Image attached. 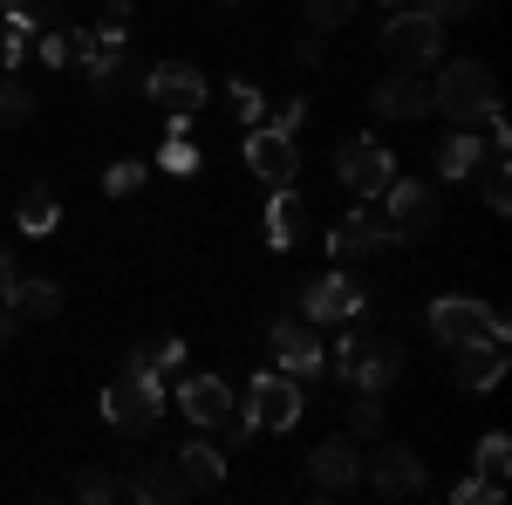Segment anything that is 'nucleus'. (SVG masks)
Wrapping results in <instances>:
<instances>
[{
    "mask_svg": "<svg viewBox=\"0 0 512 505\" xmlns=\"http://www.w3.org/2000/svg\"><path fill=\"white\" fill-rule=\"evenodd\" d=\"M335 376L355 389H369V396H383V389L403 376V349L383 342V335H342L335 342Z\"/></svg>",
    "mask_w": 512,
    "mask_h": 505,
    "instance_id": "nucleus-1",
    "label": "nucleus"
},
{
    "mask_svg": "<svg viewBox=\"0 0 512 505\" xmlns=\"http://www.w3.org/2000/svg\"><path fill=\"white\" fill-rule=\"evenodd\" d=\"M383 55H390L396 69H431L437 55H444V21H431L424 7H390V21H383Z\"/></svg>",
    "mask_w": 512,
    "mask_h": 505,
    "instance_id": "nucleus-2",
    "label": "nucleus"
},
{
    "mask_svg": "<svg viewBox=\"0 0 512 505\" xmlns=\"http://www.w3.org/2000/svg\"><path fill=\"white\" fill-rule=\"evenodd\" d=\"M103 417H110L117 430H130V437L158 424V417H164V383H158V369H137V362H130L117 383L103 389Z\"/></svg>",
    "mask_w": 512,
    "mask_h": 505,
    "instance_id": "nucleus-3",
    "label": "nucleus"
},
{
    "mask_svg": "<svg viewBox=\"0 0 512 505\" xmlns=\"http://www.w3.org/2000/svg\"><path fill=\"white\" fill-rule=\"evenodd\" d=\"M492 103H499V82H492L485 62H451L431 89V110H444L451 123H478Z\"/></svg>",
    "mask_w": 512,
    "mask_h": 505,
    "instance_id": "nucleus-4",
    "label": "nucleus"
},
{
    "mask_svg": "<svg viewBox=\"0 0 512 505\" xmlns=\"http://www.w3.org/2000/svg\"><path fill=\"white\" fill-rule=\"evenodd\" d=\"M478 335L506 342V314L472 301V294H444V301L431 308V342L437 349H458V342H478Z\"/></svg>",
    "mask_w": 512,
    "mask_h": 505,
    "instance_id": "nucleus-5",
    "label": "nucleus"
},
{
    "mask_svg": "<svg viewBox=\"0 0 512 505\" xmlns=\"http://www.w3.org/2000/svg\"><path fill=\"white\" fill-rule=\"evenodd\" d=\"M239 417H246L253 430H294V424H301V383H294V376H280V369L253 376Z\"/></svg>",
    "mask_w": 512,
    "mask_h": 505,
    "instance_id": "nucleus-6",
    "label": "nucleus"
},
{
    "mask_svg": "<svg viewBox=\"0 0 512 505\" xmlns=\"http://www.w3.org/2000/svg\"><path fill=\"white\" fill-rule=\"evenodd\" d=\"M396 178V157L376 144V137H349L335 151V185H349L355 198H383V185Z\"/></svg>",
    "mask_w": 512,
    "mask_h": 505,
    "instance_id": "nucleus-7",
    "label": "nucleus"
},
{
    "mask_svg": "<svg viewBox=\"0 0 512 505\" xmlns=\"http://www.w3.org/2000/svg\"><path fill=\"white\" fill-rule=\"evenodd\" d=\"M267 349H274L280 376H294V383L328 369V355H321V342H315V321H301V314H280L274 328H267Z\"/></svg>",
    "mask_w": 512,
    "mask_h": 505,
    "instance_id": "nucleus-8",
    "label": "nucleus"
},
{
    "mask_svg": "<svg viewBox=\"0 0 512 505\" xmlns=\"http://www.w3.org/2000/svg\"><path fill=\"white\" fill-rule=\"evenodd\" d=\"M144 103H158L164 117H198L205 110V76H198L192 62H158L144 76Z\"/></svg>",
    "mask_w": 512,
    "mask_h": 505,
    "instance_id": "nucleus-9",
    "label": "nucleus"
},
{
    "mask_svg": "<svg viewBox=\"0 0 512 505\" xmlns=\"http://www.w3.org/2000/svg\"><path fill=\"white\" fill-rule=\"evenodd\" d=\"M362 301H369L362 280H355L349 267H335V273H321V280L301 287V321H355Z\"/></svg>",
    "mask_w": 512,
    "mask_h": 505,
    "instance_id": "nucleus-10",
    "label": "nucleus"
},
{
    "mask_svg": "<svg viewBox=\"0 0 512 505\" xmlns=\"http://www.w3.org/2000/svg\"><path fill=\"white\" fill-rule=\"evenodd\" d=\"M246 164H253V178H260V185H294L301 151H294V137H287V130L253 123V130H246Z\"/></svg>",
    "mask_w": 512,
    "mask_h": 505,
    "instance_id": "nucleus-11",
    "label": "nucleus"
},
{
    "mask_svg": "<svg viewBox=\"0 0 512 505\" xmlns=\"http://www.w3.org/2000/svg\"><path fill=\"white\" fill-rule=\"evenodd\" d=\"M431 110V82L417 76V69H396V76L376 82V117H390V123H417Z\"/></svg>",
    "mask_w": 512,
    "mask_h": 505,
    "instance_id": "nucleus-12",
    "label": "nucleus"
},
{
    "mask_svg": "<svg viewBox=\"0 0 512 505\" xmlns=\"http://www.w3.org/2000/svg\"><path fill=\"white\" fill-rule=\"evenodd\" d=\"M178 410L192 417V430H219L233 417V389L219 383V376H185L178 383Z\"/></svg>",
    "mask_w": 512,
    "mask_h": 505,
    "instance_id": "nucleus-13",
    "label": "nucleus"
},
{
    "mask_svg": "<svg viewBox=\"0 0 512 505\" xmlns=\"http://www.w3.org/2000/svg\"><path fill=\"white\" fill-rule=\"evenodd\" d=\"M390 239H396V233H390V219H376V212H369V198H362L349 219L328 233V253H335V260H355V253H376V246H390Z\"/></svg>",
    "mask_w": 512,
    "mask_h": 505,
    "instance_id": "nucleus-14",
    "label": "nucleus"
},
{
    "mask_svg": "<svg viewBox=\"0 0 512 505\" xmlns=\"http://www.w3.org/2000/svg\"><path fill=\"white\" fill-rule=\"evenodd\" d=\"M308 471H315L321 492H349L355 478H362V451H355V437H328V444H315Z\"/></svg>",
    "mask_w": 512,
    "mask_h": 505,
    "instance_id": "nucleus-15",
    "label": "nucleus"
},
{
    "mask_svg": "<svg viewBox=\"0 0 512 505\" xmlns=\"http://www.w3.org/2000/svg\"><path fill=\"white\" fill-rule=\"evenodd\" d=\"M369 485H376L383 499H410V492H424V458L396 444V451H383V458L369 465Z\"/></svg>",
    "mask_w": 512,
    "mask_h": 505,
    "instance_id": "nucleus-16",
    "label": "nucleus"
},
{
    "mask_svg": "<svg viewBox=\"0 0 512 505\" xmlns=\"http://www.w3.org/2000/svg\"><path fill=\"white\" fill-rule=\"evenodd\" d=\"M130 492L144 505H178L185 492H192V478L178 471V458H144V471L130 478Z\"/></svg>",
    "mask_w": 512,
    "mask_h": 505,
    "instance_id": "nucleus-17",
    "label": "nucleus"
},
{
    "mask_svg": "<svg viewBox=\"0 0 512 505\" xmlns=\"http://www.w3.org/2000/svg\"><path fill=\"white\" fill-rule=\"evenodd\" d=\"M506 376V342L478 335V342H458V383L465 389H492Z\"/></svg>",
    "mask_w": 512,
    "mask_h": 505,
    "instance_id": "nucleus-18",
    "label": "nucleus"
},
{
    "mask_svg": "<svg viewBox=\"0 0 512 505\" xmlns=\"http://www.w3.org/2000/svg\"><path fill=\"white\" fill-rule=\"evenodd\" d=\"M478 157H485V144L472 137V123H458L444 144H437V178H451V185H465L478 171Z\"/></svg>",
    "mask_w": 512,
    "mask_h": 505,
    "instance_id": "nucleus-19",
    "label": "nucleus"
},
{
    "mask_svg": "<svg viewBox=\"0 0 512 505\" xmlns=\"http://www.w3.org/2000/svg\"><path fill=\"white\" fill-rule=\"evenodd\" d=\"M383 198H390V233L410 239L424 219H431V198H424V185H403V178H390L383 185Z\"/></svg>",
    "mask_w": 512,
    "mask_h": 505,
    "instance_id": "nucleus-20",
    "label": "nucleus"
},
{
    "mask_svg": "<svg viewBox=\"0 0 512 505\" xmlns=\"http://www.w3.org/2000/svg\"><path fill=\"white\" fill-rule=\"evenodd\" d=\"M55 219H62L55 192H48V185H28V192H21V205H14V226H21L28 239H41V233H55Z\"/></svg>",
    "mask_w": 512,
    "mask_h": 505,
    "instance_id": "nucleus-21",
    "label": "nucleus"
},
{
    "mask_svg": "<svg viewBox=\"0 0 512 505\" xmlns=\"http://www.w3.org/2000/svg\"><path fill=\"white\" fill-rule=\"evenodd\" d=\"M301 239V198H294V185H274V205H267V246H294Z\"/></svg>",
    "mask_w": 512,
    "mask_h": 505,
    "instance_id": "nucleus-22",
    "label": "nucleus"
},
{
    "mask_svg": "<svg viewBox=\"0 0 512 505\" xmlns=\"http://www.w3.org/2000/svg\"><path fill=\"white\" fill-rule=\"evenodd\" d=\"M171 458H178V471H185V478H192V485H226V451H219V444H185V451H171Z\"/></svg>",
    "mask_w": 512,
    "mask_h": 505,
    "instance_id": "nucleus-23",
    "label": "nucleus"
},
{
    "mask_svg": "<svg viewBox=\"0 0 512 505\" xmlns=\"http://www.w3.org/2000/svg\"><path fill=\"white\" fill-rule=\"evenodd\" d=\"M35 28H41V14H14V7H0V69H21V55H28Z\"/></svg>",
    "mask_w": 512,
    "mask_h": 505,
    "instance_id": "nucleus-24",
    "label": "nucleus"
},
{
    "mask_svg": "<svg viewBox=\"0 0 512 505\" xmlns=\"http://www.w3.org/2000/svg\"><path fill=\"white\" fill-rule=\"evenodd\" d=\"M478 192H485V205H492V212H506L512 205V171H506V151H492V157H478Z\"/></svg>",
    "mask_w": 512,
    "mask_h": 505,
    "instance_id": "nucleus-25",
    "label": "nucleus"
},
{
    "mask_svg": "<svg viewBox=\"0 0 512 505\" xmlns=\"http://www.w3.org/2000/svg\"><path fill=\"white\" fill-rule=\"evenodd\" d=\"M7 308H14V314H28V321H48V314L62 308V287H55V280H21Z\"/></svg>",
    "mask_w": 512,
    "mask_h": 505,
    "instance_id": "nucleus-26",
    "label": "nucleus"
},
{
    "mask_svg": "<svg viewBox=\"0 0 512 505\" xmlns=\"http://www.w3.org/2000/svg\"><path fill=\"white\" fill-rule=\"evenodd\" d=\"M478 478H492V485H506V471H512V444L506 437H499V430H492V437H485V444H478Z\"/></svg>",
    "mask_w": 512,
    "mask_h": 505,
    "instance_id": "nucleus-27",
    "label": "nucleus"
},
{
    "mask_svg": "<svg viewBox=\"0 0 512 505\" xmlns=\"http://www.w3.org/2000/svg\"><path fill=\"white\" fill-rule=\"evenodd\" d=\"M233 110H239L246 130H253V123H267V96H260V82H253V76H233Z\"/></svg>",
    "mask_w": 512,
    "mask_h": 505,
    "instance_id": "nucleus-28",
    "label": "nucleus"
},
{
    "mask_svg": "<svg viewBox=\"0 0 512 505\" xmlns=\"http://www.w3.org/2000/svg\"><path fill=\"white\" fill-rule=\"evenodd\" d=\"M349 14H355V0H308V7H301V21H308L315 35H328V28H342Z\"/></svg>",
    "mask_w": 512,
    "mask_h": 505,
    "instance_id": "nucleus-29",
    "label": "nucleus"
},
{
    "mask_svg": "<svg viewBox=\"0 0 512 505\" xmlns=\"http://www.w3.org/2000/svg\"><path fill=\"white\" fill-rule=\"evenodd\" d=\"M349 430H355V437H376V430H383V403H376L369 389H355V403H349Z\"/></svg>",
    "mask_w": 512,
    "mask_h": 505,
    "instance_id": "nucleus-30",
    "label": "nucleus"
},
{
    "mask_svg": "<svg viewBox=\"0 0 512 505\" xmlns=\"http://www.w3.org/2000/svg\"><path fill=\"white\" fill-rule=\"evenodd\" d=\"M130 362H137V369H178V362H185V342L164 335V342H151V349H137Z\"/></svg>",
    "mask_w": 512,
    "mask_h": 505,
    "instance_id": "nucleus-31",
    "label": "nucleus"
},
{
    "mask_svg": "<svg viewBox=\"0 0 512 505\" xmlns=\"http://www.w3.org/2000/svg\"><path fill=\"white\" fill-rule=\"evenodd\" d=\"M506 499V485H492V478H458L451 485V505H499Z\"/></svg>",
    "mask_w": 512,
    "mask_h": 505,
    "instance_id": "nucleus-32",
    "label": "nucleus"
},
{
    "mask_svg": "<svg viewBox=\"0 0 512 505\" xmlns=\"http://www.w3.org/2000/svg\"><path fill=\"white\" fill-rule=\"evenodd\" d=\"M137 185H144V164H137V157H123V164L103 171V192H110V198H130Z\"/></svg>",
    "mask_w": 512,
    "mask_h": 505,
    "instance_id": "nucleus-33",
    "label": "nucleus"
},
{
    "mask_svg": "<svg viewBox=\"0 0 512 505\" xmlns=\"http://www.w3.org/2000/svg\"><path fill=\"white\" fill-rule=\"evenodd\" d=\"M41 62H48V69H69V62H76V35H69V28H48V35H41Z\"/></svg>",
    "mask_w": 512,
    "mask_h": 505,
    "instance_id": "nucleus-34",
    "label": "nucleus"
},
{
    "mask_svg": "<svg viewBox=\"0 0 512 505\" xmlns=\"http://www.w3.org/2000/svg\"><path fill=\"white\" fill-rule=\"evenodd\" d=\"M76 492H82V499H89V505H110V499H117V478H110V471H103V465H89V471H82V478H76Z\"/></svg>",
    "mask_w": 512,
    "mask_h": 505,
    "instance_id": "nucleus-35",
    "label": "nucleus"
},
{
    "mask_svg": "<svg viewBox=\"0 0 512 505\" xmlns=\"http://www.w3.org/2000/svg\"><path fill=\"white\" fill-rule=\"evenodd\" d=\"M28 110H35V96H28L21 82L7 76V82H0V123H21V117H28Z\"/></svg>",
    "mask_w": 512,
    "mask_h": 505,
    "instance_id": "nucleus-36",
    "label": "nucleus"
},
{
    "mask_svg": "<svg viewBox=\"0 0 512 505\" xmlns=\"http://www.w3.org/2000/svg\"><path fill=\"white\" fill-rule=\"evenodd\" d=\"M410 7H424L431 21H465V14H472L478 0H410Z\"/></svg>",
    "mask_w": 512,
    "mask_h": 505,
    "instance_id": "nucleus-37",
    "label": "nucleus"
},
{
    "mask_svg": "<svg viewBox=\"0 0 512 505\" xmlns=\"http://www.w3.org/2000/svg\"><path fill=\"white\" fill-rule=\"evenodd\" d=\"M294 55H301V62H308V69H321V62H328V48H321V35H315V28H308V35L294 41Z\"/></svg>",
    "mask_w": 512,
    "mask_h": 505,
    "instance_id": "nucleus-38",
    "label": "nucleus"
},
{
    "mask_svg": "<svg viewBox=\"0 0 512 505\" xmlns=\"http://www.w3.org/2000/svg\"><path fill=\"white\" fill-rule=\"evenodd\" d=\"M14 287H21V267H14V253H0V308L14 301Z\"/></svg>",
    "mask_w": 512,
    "mask_h": 505,
    "instance_id": "nucleus-39",
    "label": "nucleus"
},
{
    "mask_svg": "<svg viewBox=\"0 0 512 505\" xmlns=\"http://www.w3.org/2000/svg\"><path fill=\"white\" fill-rule=\"evenodd\" d=\"M301 123H308V103H280L274 130H287V137H294V130H301Z\"/></svg>",
    "mask_w": 512,
    "mask_h": 505,
    "instance_id": "nucleus-40",
    "label": "nucleus"
},
{
    "mask_svg": "<svg viewBox=\"0 0 512 505\" xmlns=\"http://www.w3.org/2000/svg\"><path fill=\"white\" fill-rule=\"evenodd\" d=\"M0 7H14V14H41V21H55V7H48V0H0Z\"/></svg>",
    "mask_w": 512,
    "mask_h": 505,
    "instance_id": "nucleus-41",
    "label": "nucleus"
},
{
    "mask_svg": "<svg viewBox=\"0 0 512 505\" xmlns=\"http://www.w3.org/2000/svg\"><path fill=\"white\" fill-rule=\"evenodd\" d=\"M7 335H14V308H0V342H7Z\"/></svg>",
    "mask_w": 512,
    "mask_h": 505,
    "instance_id": "nucleus-42",
    "label": "nucleus"
},
{
    "mask_svg": "<svg viewBox=\"0 0 512 505\" xmlns=\"http://www.w3.org/2000/svg\"><path fill=\"white\" fill-rule=\"evenodd\" d=\"M383 7H403V0H383Z\"/></svg>",
    "mask_w": 512,
    "mask_h": 505,
    "instance_id": "nucleus-43",
    "label": "nucleus"
},
{
    "mask_svg": "<svg viewBox=\"0 0 512 505\" xmlns=\"http://www.w3.org/2000/svg\"><path fill=\"white\" fill-rule=\"evenodd\" d=\"M226 7H233V0H226Z\"/></svg>",
    "mask_w": 512,
    "mask_h": 505,
    "instance_id": "nucleus-44",
    "label": "nucleus"
}]
</instances>
